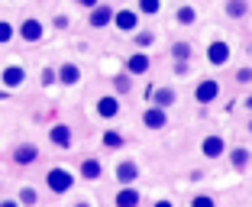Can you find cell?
Returning <instances> with one entry per match:
<instances>
[{"mask_svg":"<svg viewBox=\"0 0 252 207\" xmlns=\"http://www.w3.org/2000/svg\"><path fill=\"white\" fill-rule=\"evenodd\" d=\"M104 142H107V146H123V136H120V133H107Z\"/></svg>","mask_w":252,"mask_h":207,"instance_id":"obj_26","label":"cell"},{"mask_svg":"<svg viewBox=\"0 0 252 207\" xmlns=\"http://www.w3.org/2000/svg\"><path fill=\"white\" fill-rule=\"evenodd\" d=\"M194 207H214V198H194Z\"/></svg>","mask_w":252,"mask_h":207,"instance_id":"obj_28","label":"cell"},{"mask_svg":"<svg viewBox=\"0 0 252 207\" xmlns=\"http://www.w3.org/2000/svg\"><path fill=\"white\" fill-rule=\"evenodd\" d=\"M117 178L123 181V185L136 181V165H133V162H120V169H117Z\"/></svg>","mask_w":252,"mask_h":207,"instance_id":"obj_16","label":"cell"},{"mask_svg":"<svg viewBox=\"0 0 252 207\" xmlns=\"http://www.w3.org/2000/svg\"><path fill=\"white\" fill-rule=\"evenodd\" d=\"M36 155H39V149L26 142V146H20V149H16V155H13V159H16L20 165H32V162H36Z\"/></svg>","mask_w":252,"mask_h":207,"instance_id":"obj_7","label":"cell"},{"mask_svg":"<svg viewBox=\"0 0 252 207\" xmlns=\"http://www.w3.org/2000/svg\"><path fill=\"white\" fill-rule=\"evenodd\" d=\"M117 110H120L117 97H100V101H97V113H100V117H117Z\"/></svg>","mask_w":252,"mask_h":207,"instance_id":"obj_9","label":"cell"},{"mask_svg":"<svg viewBox=\"0 0 252 207\" xmlns=\"http://www.w3.org/2000/svg\"><path fill=\"white\" fill-rule=\"evenodd\" d=\"M45 181H49V188H52V191H59V194H62V191H68V188H71L74 178L68 175L65 169H52L49 175H45Z\"/></svg>","mask_w":252,"mask_h":207,"instance_id":"obj_1","label":"cell"},{"mask_svg":"<svg viewBox=\"0 0 252 207\" xmlns=\"http://www.w3.org/2000/svg\"><path fill=\"white\" fill-rule=\"evenodd\" d=\"M178 20H181V23H191V20H194V10H191V7H181V10H178Z\"/></svg>","mask_w":252,"mask_h":207,"instance_id":"obj_27","label":"cell"},{"mask_svg":"<svg viewBox=\"0 0 252 207\" xmlns=\"http://www.w3.org/2000/svg\"><path fill=\"white\" fill-rule=\"evenodd\" d=\"M113 20H117V26H120L123 33H133L136 26H139V16H136L133 10H120V13L113 16Z\"/></svg>","mask_w":252,"mask_h":207,"instance_id":"obj_3","label":"cell"},{"mask_svg":"<svg viewBox=\"0 0 252 207\" xmlns=\"http://www.w3.org/2000/svg\"><path fill=\"white\" fill-rule=\"evenodd\" d=\"M20 36L26 39V42H36V39H42V23L39 20H26L20 26Z\"/></svg>","mask_w":252,"mask_h":207,"instance_id":"obj_4","label":"cell"},{"mask_svg":"<svg viewBox=\"0 0 252 207\" xmlns=\"http://www.w3.org/2000/svg\"><path fill=\"white\" fill-rule=\"evenodd\" d=\"M13 39V26L10 23H0V42H10Z\"/></svg>","mask_w":252,"mask_h":207,"instance_id":"obj_22","label":"cell"},{"mask_svg":"<svg viewBox=\"0 0 252 207\" xmlns=\"http://www.w3.org/2000/svg\"><path fill=\"white\" fill-rule=\"evenodd\" d=\"M20 201H23V204H36V191H32V188H23Z\"/></svg>","mask_w":252,"mask_h":207,"instance_id":"obj_23","label":"cell"},{"mask_svg":"<svg viewBox=\"0 0 252 207\" xmlns=\"http://www.w3.org/2000/svg\"><path fill=\"white\" fill-rule=\"evenodd\" d=\"M246 159H249V152H246V149H236V152H233V162H236L239 169L246 165Z\"/></svg>","mask_w":252,"mask_h":207,"instance_id":"obj_25","label":"cell"},{"mask_svg":"<svg viewBox=\"0 0 252 207\" xmlns=\"http://www.w3.org/2000/svg\"><path fill=\"white\" fill-rule=\"evenodd\" d=\"M207 59L214 62V65H223V62L230 59V45H226V42H214L207 49Z\"/></svg>","mask_w":252,"mask_h":207,"instance_id":"obj_5","label":"cell"},{"mask_svg":"<svg viewBox=\"0 0 252 207\" xmlns=\"http://www.w3.org/2000/svg\"><path fill=\"white\" fill-rule=\"evenodd\" d=\"M78 78H81L78 65H62V71H59V81H62V84H74Z\"/></svg>","mask_w":252,"mask_h":207,"instance_id":"obj_15","label":"cell"},{"mask_svg":"<svg viewBox=\"0 0 252 207\" xmlns=\"http://www.w3.org/2000/svg\"><path fill=\"white\" fill-rule=\"evenodd\" d=\"M129 88H133L129 74H120V78H117V91H120V94H129Z\"/></svg>","mask_w":252,"mask_h":207,"instance_id":"obj_20","label":"cell"},{"mask_svg":"<svg viewBox=\"0 0 252 207\" xmlns=\"http://www.w3.org/2000/svg\"><path fill=\"white\" fill-rule=\"evenodd\" d=\"M0 207H16V201H0Z\"/></svg>","mask_w":252,"mask_h":207,"instance_id":"obj_32","label":"cell"},{"mask_svg":"<svg viewBox=\"0 0 252 207\" xmlns=\"http://www.w3.org/2000/svg\"><path fill=\"white\" fill-rule=\"evenodd\" d=\"M158 7H162L158 0H139V10H142V13H158Z\"/></svg>","mask_w":252,"mask_h":207,"instance_id":"obj_19","label":"cell"},{"mask_svg":"<svg viewBox=\"0 0 252 207\" xmlns=\"http://www.w3.org/2000/svg\"><path fill=\"white\" fill-rule=\"evenodd\" d=\"M236 81H243V84H246V81H252V71H249V68H243V71H239V78H236Z\"/></svg>","mask_w":252,"mask_h":207,"instance_id":"obj_29","label":"cell"},{"mask_svg":"<svg viewBox=\"0 0 252 207\" xmlns=\"http://www.w3.org/2000/svg\"><path fill=\"white\" fill-rule=\"evenodd\" d=\"M110 16H113V10H110V7L94 10V13H91V26H107V23H110Z\"/></svg>","mask_w":252,"mask_h":207,"instance_id":"obj_17","label":"cell"},{"mask_svg":"<svg viewBox=\"0 0 252 207\" xmlns=\"http://www.w3.org/2000/svg\"><path fill=\"white\" fill-rule=\"evenodd\" d=\"M55 78H59V74H55V71H49V68L42 71V81H45V84H49V81H55Z\"/></svg>","mask_w":252,"mask_h":207,"instance_id":"obj_30","label":"cell"},{"mask_svg":"<svg viewBox=\"0 0 252 207\" xmlns=\"http://www.w3.org/2000/svg\"><path fill=\"white\" fill-rule=\"evenodd\" d=\"M200 149H204V155H210V159H217V155H223V139H220V136H207Z\"/></svg>","mask_w":252,"mask_h":207,"instance_id":"obj_10","label":"cell"},{"mask_svg":"<svg viewBox=\"0 0 252 207\" xmlns=\"http://www.w3.org/2000/svg\"><path fill=\"white\" fill-rule=\"evenodd\" d=\"M142 123L152 126V130H162V126H165V113H162V107H152V110H146V113H142Z\"/></svg>","mask_w":252,"mask_h":207,"instance_id":"obj_6","label":"cell"},{"mask_svg":"<svg viewBox=\"0 0 252 207\" xmlns=\"http://www.w3.org/2000/svg\"><path fill=\"white\" fill-rule=\"evenodd\" d=\"M81 175H84V178H100V175H104V165L97 162V159H84Z\"/></svg>","mask_w":252,"mask_h":207,"instance_id":"obj_12","label":"cell"},{"mask_svg":"<svg viewBox=\"0 0 252 207\" xmlns=\"http://www.w3.org/2000/svg\"><path fill=\"white\" fill-rule=\"evenodd\" d=\"M23 78H26V71H23V68H16V65H10L7 71H3V84H7V88H20Z\"/></svg>","mask_w":252,"mask_h":207,"instance_id":"obj_8","label":"cell"},{"mask_svg":"<svg viewBox=\"0 0 252 207\" xmlns=\"http://www.w3.org/2000/svg\"><path fill=\"white\" fill-rule=\"evenodd\" d=\"M149 97H152V104H158V107H168V104L175 101L171 91H149Z\"/></svg>","mask_w":252,"mask_h":207,"instance_id":"obj_18","label":"cell"},{"mask_svg":"<svg viewBox=\"0 0 252 207\" xmlns=\"http://www.w3.org/2000/svg\"><path fill=\"white\" fill-rule=\"evenodd\" d=\"M146 68H149V55H146V52H139V55H133V59H129L126 71H129V74H142Z\"/></svg>","mask_w":252,"mask_h":207,"instance_id":"obj_11","label":"cell"},{"mask_svg":"<svg viewBox=\"0 0 252 207\" xmlns=\"http://www.w3.org/2000/svg\"><path fill=\"white\" fill-rule=\"evenodd\" d=\"M171 52H175V59H188V55H191V49H188V42H178V45H175Z\"/></svg>","mask_w":252,"mask_h":207,"instance_id":"obj_24","label":"cell"},{"mask_svg":"<svg viewBox=\"0 0 252 207\" xmlns=\"http://www.w3.org/2000/svg\"><path fill=\"white\" fill-rule=\"evenodd\" d=\"M226 10H230V16H243L246 13V0H233Z\"/></svg>","mask_w":252,"mask_h":207,"instance_id":"obj_21","label":"cell"},{"mask_svg":"<svg viewBox=\"0 0 252 207\" xmlns=\"http://www.w3.org/2000/svg\"><path fill=\"white\" fill-rule=\"evenodd\" d=\"M78 207H88V204H78Z\"/></svg>","mask_w":252,"mask_h":207,"instance_id":"obj_35","label":"cell"},{"mask_svg":"<svg viewBox=\"0 0 252 207\" xmlns=\"http://www.w3.org/2000/svg\"><path fill=\"white\" fill-rule=\"evenodd\" d=\"M156 207H171V204H168V201H158V204H156Z\"/></svg>","mask_w":252,"mask_h":207,"instance_id":"obj_33","label":"cell"},{"mask_svg":"<svg viewBox=\"0 0 252 207\" xmlns=\"http://www.w3.org/2000/svg\"><path fill=\"white\" fill-rule=\"evenodd\" d=\"M139 204V194L133 191V188H123V191L117 194V207H136Z\"/></svg>","mask_w":252,"mask_h":207,"instance_id":"obj_13","label":"cell"},{"mask_svg":"<svg viewBox=\"0 0 252 207\" xmlns=\"http://www.w3.org/2000/svg\"><path fill=\"white\" fill-rule=\"evenodd\" d=\"M52 142L62 146V149L71 146V130H68V126H55V130H52Z\"/></svg>","mask_w":252,"mask_h":207,"instance_id":"obj_14","label":"cell"},{"mask_svg":"<svg viewBox=\"0 0 252 207\" xmlns=\"http://www.w3.org/2000/svg\"><path fill=\"white\" fill-rule=\"evenodd\" d=\"M78 3H81V7H94L97 0H78Z\"/></svg>","mask_w":252,"mask_h":207,"instance_id":"obj_31","label":"cell"},{"mask_svg":"<svg viewBox=\"0 0 252 207\" xmlns=\"http://www.w3.org/2000/svg\"><path fill=\"white\" fill-rule=\"evenodd\" d=\"M217 94H220V84H217V81H200L197 91H194V97H197L200 104H210Z\"/></svg>","mask_w":252,"mask_h":207,"instance_id":"obj_2","label":"cell"},{"mask_svg":"<svg viewBox=\"0 0 252 207\" xmlns=\"http://www.w3.org/2000/svg\"><path fill=\"white\" fill-rule=\"evenodd\" d=\"M246 107H249V110H252V97H246Z\"/></svg>","mask_w":252,"mask_h":207,"instance_id":"obj_34","label":"cell"}]
</instances>
